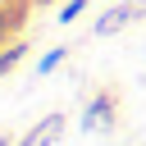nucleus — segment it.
I'll return each mask as SVG.
<instances>
[{
    "instance_id": "7ed1b4c3",
    "label": "nucleus",
    "mask_w": 146,
    "mask_h": 146,
    "mask_svg": "<svg viewBox=\"0 0 146 146\" xmlns=\"http://www.w3.org/2000/svg\"><path fill=\"white\" fill-rule=\"evenodd\" d=\"M105 119H114V96L110 91H100L87 110H82V119H78V132H91L96 123H105Z\"/></svg>"
},
{
    "instance_id": "20e7f679",
    "label": "nucleus",
    "mask_w": 146,
    "mask_h": 146,
    "mask_svg": "<svg viewBox=\"0 0 146 146\" xmlns=\"http://www.w3.org/2000/svg\"><path fill=\"white\" fill-rule=\"evenodd\" d=\"M23 55H27V41H9V46H0V78H9V73L23 64Z\"/></svg>"
},
{
    "instance_id": "1a4fd4ad",
    "label": "nucleus",
    "mask_w": 146,
    "mask_h": 146,
    "mask_svg": "<svg viewBox=\"0 0 146 146\" xmlns=\"http://www.w3.org/2000/svg\"><path fill=\"white\" fill-rule=\"evenodd\" d=\"M36 5H50V0H36Z\"/></svg>"
},
{
    "instance_id": "6e6552de",
    "label": "nucleus",
    "mask_w": 146,
    "mask_h": 146,
    "mask_svg": "<svg viewBox=\"0 0 146 146\" xmlns=\"http://www.w3.org/2000/svg\"><path fill=\"white\" fill-rule=\"evenodd\" d=\"M0 146H14V141H9V132H0Z\"/></svg>"
},
{
    "instance_id": "f257e3e1",
    "label": "nucleus",
    "mask_w": 146,
    "mask_h": 146,
    "mask_svg": "<svg viewBox=\"0 0 146 146\" xmlns=\"http://www.w3.org/2000/svg\"><path fill=\"white\" fill-rule=\"evenodd\" d=\"M141 14H146V0H119L114 9H105V14L91 23V32H96V36H114V32H123V27H128L132 18H141Z\"/></svg>"
},
{
    "instance_id": "f03ea898",
    "label": "nucleus",
    "mask_w": 146,
    "mask_h": 146,
    "mask_svg": "<svg viewBox=\"0 0 146 146\" xmlns=\"http://www.w3.org/2000/svg\"><path fill=\"white\" fill-rule=\"evenodd\" d=\"M68 119H64V110H55V114H46V119H36V128L23 137V141H14V146H50L55 137H59V128H64Z\"/></svg>"
},
{
    "instance_id": "39448f33",
    "label": "nucleus",
    "mask_w": 146,
    "mask_h": 146,
    "mask_svg": "<svg viewBox=\"0 0 146 146\" xmlns=\"http://www.w3.org/2000/svg\"><path fill=\"white\" fill-rule=\"evenodd\" d=\"M68 59V46H55V50H46L41 59H36V78H46V73H55L59 64Z\"/></svg>"
},
{
    "instance_id": "0eeeda50",
    "label": "nucleus",
    "mask_w": 146,
    "mask_h": 146,
    "mask_svg": "<svg viewBox=\"0 0 146 146\" xmlns=\"http://www.w3.org/2000/svg\"><path fill=\"white\" fill-rule=\"evenodd\" d=\"M82 9H87V0H68V5L59 9V23H73V18L82 14Z\"/></svg>"
},
{
    "instance_id": "423d86ee",
    "label": "nucleus",
    "mask_w": 146,
    "mask_h": 146,
    "mask_svg": "<svg viewBox=\"0 0 146 146\" xmlns=\"http://www.w3.org/2000/svg\"><path fill=\"white\" fill-rule=\"evenodd\" d=\"M14 27H18V18H14V14L5 9V0H0V46H9V32H14Z\"/></svg>"
}]
</instances>
